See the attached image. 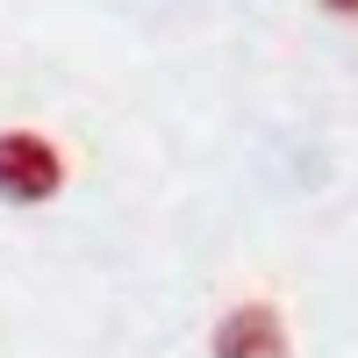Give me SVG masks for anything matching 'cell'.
<instances>
[{
    "label": "cell",
    "instance_id": "2",
    "mask_svg": "<svg viewBox=\"0 0 358 358\" xmlns=\"http://www.w3.org/2000/svg\"><path fill=\"white\" fill-rule=\"evenodd\" d=\"M215 358H287V322L265 308V301H244L215 322Z\"/></svg>",
    "mask_w": 358,
    "mask_h": 358
},
{
    "label": "cell",
    "instance_id": "3",
    "mask_svg": "<svg viewBox=\"0 0 358 358\" xmlns=\"http://www.w3.org/2000/svg\"><path fill=\"white\" fill-rule=\"evenodd\" d=\"M322 8H330V15H358V0H322Z\"/></svg>",
    "mask_w": 358,
    "mask_h": 358
},
{
    "label": "cell",
    "instance_id": "1",
    "mask_svg": "<svg viewBox=\"0 0 358 358\" xmlns=\"http://www.w3.org/2000/svg\"><path fill=\"white\" fill-rule=\"evenodd\" d=\"M57 187H65V158H57V143L29 136V129L0 136V194H8V201H50Z\"/></svg>",
    "mask_w": 358,
    "mask_h": 358
}]
</instances>
